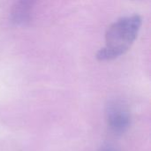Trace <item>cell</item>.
Here are the masks:
<instances>
[{"instance_id": "obj_1", "label": "cell", "mask_w": 151, "mask_h": 151, "mask_svg": "<svg viewBox=\"0 0 151 151\" xmlns=\"http://www.w3.org/2000/svg\"><path fill=\"white\" fill-rule=\"evenodd\" d=\"M141 26L139 15L125 17L114 22L107 30L105 46L97 52V59L111 60L126 53L135 41Z\"/></svg>"}, {"instance_id": "obj_2", "label": "cell", "mask_w": 151, "mask_h": 151, "mask_svg": "<svg viewBox=\"0 0 151 151\" xmlns=\"http://www.w3.org/2000/svg\"><path fill=\"white\" fill-rule=\"evenodd\" d=\"M108 122L114 133H124L130 123L127 110L120 103H112L108 108Z\"/></svg>"}, {"instance_id": "obj_4", "label": "cell", "mask_w": 151, "mask_h": 151, "mask_svg": "<svg viewBox=\"0 0 151 151\" xmlns=\"http://www.w3.org/2000/svg\"><path fill=\"white\" fill-rule=\"evenodd\" d=\"M103 151H115V150L112 149V148H111V147H107V148H105Z\"/></svg>"}, {"instance_id": "obj_3", "label": "cell", "mask_w": 151, "mask_h": 151, "mask_svg": "<svg viewBox=\"0 0 151 151\" xmlns=\"http://www.w3.org/2000/svg\"><path fill=\"white\" fill-rule=\"evenodd\" d=\"M35 0H18L12 11V19L17 25H25L31 18Z\"/></svg>"}]
</instances>
